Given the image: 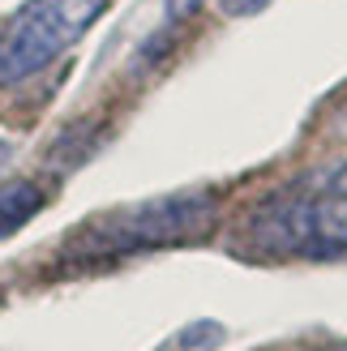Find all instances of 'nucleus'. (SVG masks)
Listing matches in <instances>:
<instances>
[{"label": "nucleus", "instance_id": "1", "mask_svg": "<svg viewBox=\"0 0 347 351\" xmlns=\"http://www.w3.org/2000/svg\"><path fill=\"white\" fill-rule=\"evenodd\" d=\"M108 0H26L0 26V86H17L69 51L91 30Z\"/></svg>", "mask_w": 347, "mask_h": 351}, {"label": "nucleus", "instance_id": "2", "mask_svg": "<svg viewBox=\"0 0 347 351\" xmlns=\"http://www.w3.org/2000/svg\"><path fill=\"white\" fill-rule=\"evenodd\" d=\"M215 197L211 193H171V197H154L133 210H120L112 219L91 223L86 232H77L82 253H137V249H163V244L198 240L211 232L215 223Z\"/></svg>", "mask_w": 347, "mask_h": 351}, {"label": "nucleus", "instance_id": "3", "mask_svg": "<svg viewBox=\"0 0 347 351\" xmlns=\"http://www.w3.org/2000/svg\"><path fill=\"white\" fill-rule=\"evenodd\" d=\"M249 236L266 253H326L313 232V202H270L249 219Z\"/></svg>", "mask_w": 347, "mask_h": 351}, {"label": "nucleus", "instance_id": "4", "mask_svg": "<svg viewBox=\"0 0 347 351\" xmlns=\"http://www.w3.org/2000/svg\"><path fill=\"white\" fill-rule=\"evenodd\" d=\"M43 202H47V193L34 180H9V184H0V240L13 236V232H22V227L43 210Z\"/></svg>", "mask_w": 347, "mask_h": 351}, {"label": "nucleus", "instance_id": "5", "mask_svg": "<svg viewBox=\"0 0 347 351\" xmlns=\"http://www.w3.org/2000/svg\"><path fill=\"white\" fill-rule=\"evenodd\" d=\"M313 232L326 253H347V197L326 193L313 202Z\"/></svg>", "mask_w": 347, "mask_h": 351}, {"label": "nucleus", "instance_id": "6", "mask_svg": "<svg viewBox=\"0 0 347 351\" xmlns=\"http://www.w3.org/2000/svg\"><path fill=\"white\" fill-rule=\"evenodd\" d=\"M266 5H270V0H219V9L228 17H253V13H262Z\"/></svg>", "mask_w": 347, "mask_h": 351}, {"label": "nucleus", "instance_id": "7", "mask_svg": "<svg viewBox=\"0 0 347 351\" xmlns=\"http://www.w3.org/2000/svg\"><path fill=\"white\" fill-rule=\"evenodd\" d=\"M326 193H339V197H347V163H339L331 176H326Z\"/></svg>", "mask_w": 347, "mask_h": 351}, {"label": "nucleus", "instance_id": "8", "mask_svg": "<svg viewBox=\"0 0 347 351\" xmlns=\"http://www.w3.org/2000/svg\"><path fill=\"white\" fill-rule=\"evenodd\" d=\"M198 5H202V0H167V17H171V22H184Z\"/></svg>", "mask_w": 347, "mask_h": 351}, {"label": "nucleus", "instance_id": "9", "mask_svg": "<svg viewBox=\"0 0 347 351\" xmlns=\"http://www.w3.org/2000/svg\"><path fill=\"white\" fill-rule=\"evenodd\" d=\"M5 159H9V142L0 137V167H5Z\"/></svg>", "mask_w": 347, "mask_h": 351}, {"label": "nucleus", "instance_id": "10", "mask_svg": "<svg viewBox=\"0 0 347 351\" xmlns=\"http://www.w3.org/2000/svg\"><path fill=\"white\" fill-rule=\"evenodd\" d=\"M339 137H347V112H343V125H339Z\"/></svg>", "mask_w": 347, "mask_h": 351}, {"label": "nucleus", "instance_id": "11", "mask_svg": "<svg viewBox=\"0 0 347 351\" xmlns=\"http://www.w3.org/2000/svg\"><path fill=\"white\" fill-rule=\"evenodd\" d=\"M304 351H318V347H304Z\"/></svg>", "mask_w": 347, "mask_h": 351}]
</instances>
